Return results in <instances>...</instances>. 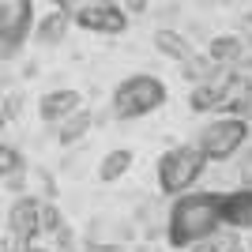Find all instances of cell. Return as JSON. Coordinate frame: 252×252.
Returning a JSON list of instances; mask_svg holds the SVG:
<instances>
[{
    "mask_svg": "<svg viewBox=\"0 0 252 252\" xmlns=\"http://www.w3.org/2000/svg\"><path fill=\"white\" fill-rule=\"evenodd\" d=\"M75 109H83V94L79 91H49V94L38 102V113H42L45 125H61L64 117H72Z\"/></svg>",
    "mask_w": 252,
    "mask_h": 252,
    "instance_id": "ba28073f",
    "label": "cell"
},
{
    "mask_svg": "<svg viewBox=\"0 0 252 252\" xmlns=\"http://www.w3.org/2000/svg\"><path fill=\"white\" fill-rule=\"evenodd\" d=\"M143 8H147V0H128L125 11H143Z\"/></svg>",
    "mask_w": 252,
    "mask_h": 252,
    "instance_id": "ac0fdd59",
    "label": "cell"
},
{
    "mask_svg": "<svg viewBox=\"0 0 252 252\" xmlns=\"http://www.w3.org/2000/svg\"><path fill=\"white\" fill-rule=\"evenodd\" d=\"M128 166H132V151H128V147H117V151H109V155L102 158L98 177H102V181H117V177H125Z\"/></svg>",
    "mask_w": 252,
    "mask_h": 252,
    "instance_id": "5bb4252c",
    "label": "cell"
},
{
    "mask_svg": "<svg viewBox=\"0 0 252 252\" xmlns=\"http://www.w3.org/2000/svg\"><path fill=\"white\" fill-rule=\"evenodd\" d=\"M245 139H249V121L237 113H226L219 121L203 125V132L196 136V147L207 155V162H226L245 147Z\"/></svg>",
    "mask_w": 252,
    "mask_h": 252,
    "instance_id": "277c9868",
    "label": "cell"
},
{
    "mask_svg": "<svg viewBox=\"0 0 252 252\" xmlns=\"http://www.w3.org/2000/svg\"><path fill=\"white\" fill-rule=\"evenodd\" d=\"M237 181H241V189L252 192V151L241 158V166H237Z\"/></svg>",
    "mask_w": 252,
    "mask_h": 252,
    "instance_id": "2e32d148",
    "label": "cell"
},
{
    "mask_svg": "<svg viewBox=\"0 0 252 252\" xmlns=\"http://www.w3.org/2000/svg\"><path fill=\"white\" fill-rule=\"evenodd\" d=\"M72 23H79L91 34H125L128 31V11L109 0H87L72 11Z\"/></svg>",
    "mask_w": 252,
    "mask_h": 252,
    "instance_id": "8992f818",
    "label": "cell"
},
{
    "mask_svg": "<svg viewBox=\"0 0 252 252\" xmlns=\"http://www.w3.org/2000/svg\"><path fill=\"white\" fill-rule=\"evenodd\" d=\"M68 23H72V15L61 8V4H53L49 11H45L42 19L34 23V42L38 45H61L64 42V34H68Z\"/></svg>",
    "mask_w": 252,
    "mask_h": 252,
    "instance_id": "30bf717a",
    "label": "cell"
},
{
    "mask_svg": "<svg viewBox=\"0 0 252 252\" xmlns=\"http://www.w3.org/2000/svg\"><path fill=\"white\" fill-rule=\"evenodd\" d=\"M192 252H245V249H241V241H237V233L215 230V233H207L203 241L192 245Z\"/></svg>",
    "mask_w": 252,
    "mask_h": 252,
    "instance_id": "4fadbf2b",
    "label": "cell"
},
{
    "mask_svg": "<svg viewBox=\"0 0 252 252\" xmlns=\"http://www.w3.org/2000/svg\"><path fill=\"white\" fill-rule=\"evenodd\" d=\"M34 31L31 0H0V61H11Z\"/></svg>",
    "mask_w": 252,
    "mask_h": 252,
    "instance_id": "5b68a950",
    "label": "cell"
},
{
    "mask_svg": "<svg viewBox=\"0 0 252 252\" xmlns=\"http://www.w3.org/2000/svg\"><path fill=\"white\" fill-rule=\"evenodd\" d=\"M8 230H11V245H27L34 233H42V203L31 200V196H23V200L11 203L8 211Z\"/></svg>",
    "mask_w": 252,
    "mask_h": 252,
    "instance_id": "52a82bcc",
    "label": "cell"
},
{
    "mask_svg": "<svg viewBox=\"0 0 252 252\" xmlns=\"http://www.w3.org/2000/svg\"><path fill=\"white\" fill-rule=\"evenodd\" d=\"M91 121H94V117H91V109H75L72 117H64V121H61V132H57V139H61L64 147L79 143V139L91 132Z\"/></svg>",
    "mask_w": 252,
    "mask_h": 252,
    "instance_id": "7c38bea8",
    "label": "cell"
},
{
    "mask_svg": "<svg viewBox=\"0 0 252 252\" xmlns=\"http://www.w3.org/2000/svg\"><path fill=\"white\" fill-rule=\"evenodd\" d=\"M0 128H4V113H0Z\"/></svg>",
    "mask_w": 252,
    "mask_h": 252,
    "instance_id": "ffe728a7",
    "label": "cell"
},
{
    "mask_svg": "<svg viewBox=\"0 0 252 252\" xmlns=\"http://www.w3.org/2000/svg\"><path fill=\"white\" fill-rule=\"evenodd\" d=\"M245 57H249V45H245L241 34H219L207 45V61L219 64V68H237Z\"/></svg>",
    "mask_w": 252,
    "mask_h": 252,
    "instance_id": "9c48e42d",
    "label": "cell"
},
{
    "mask_svg": "<svg viewBox=\"0 0 252 252\" xmlns=\"http://www.w3.org/2000/svg\"><path fill=\"white\" fill-rule=\"evenodd\" d=\"M19 105H23V94H8V98H4V117H15V113H19Z\"/></svg>",
    "mask_w": 252,
    "mask_h": 252,
    "instance_id": "e0dca14e",
    "label": "cell"
},
{
    "mask_svg": "<svg viewBox=\"0 0 252 252\" xmlns=\"http://www.w3.org/2000/svg\"><path fill=\"white\" fill-rule=\"evenodd\" d=\"M23 252H42V249H23Z\"/></svg>",
    "mask_w": 252,
    "mask_h": 252,
    "instance_id": "d6986e66",
    "label": "cell"
},
{
    "mask_svg": "<svg viewBox=\"0 0 252 252\" xmlns=\"http://www.w3.org/2000/svg\"><path fill=\"white\" fill-rule=\"evenodd\" d=\"M15 169H23V158L15 155L11 147L0 143V177H8V173H15Z\"/></svg>",
    "mask_w": 252,
    "mask_h": 252,
    "instance_id": "9a60e30c",
    "label": "cell"
},
{
    "mask_svg": "<svg viewBox=\"0 0 252 252\" xmlns=\"http://www.w3.org/2000/svg\"><path fill=\"white\" fill-rule=\"evenodd\" d=\"M75 4H87V0H75Z\"/></svg>",
    "mask_w": 252,
    "mask_h": 252,
    "instance_id": "44dd1931",
    "label": "cell"
},
{
    "mask_svg": "<svg viewBox=\"0 0 252 252\" xmlns=\"http://www.w3.org/2000/svg\"><path fill=\"white\" fill-rule=\"evenodd\" d=\"M203 173H207V155H203L196 143H185V147L166 151L162 162H158V185H162L166 196H181V192H189Z\"/></svg>",
    "mask_w": 252,
    "mask_h": 252,
    "instance_id": "7a4b0ae2",
    "label": "cell"
},
{
    "mask_svg": "<svg viewBox=\"0 0 252 252\" xmlns=\"http://www.w3.org/2000/svg\"><path fill=\"white\" fill-rule=\"evenodd\" d=\"M222 222H226V196H219V192L185 196L169 211V245L189 249V245L203 241L207 233L222 230Z\"/></svg>",
    "mask_w": 252,
    "mask_h": 252,
    "instance_id": "6da1fadb",
    "label": "cell"
},
{
    "mask_svg": "<svg viewBox=\"0 0 252 252\" xmlns=\"http://www.w3.org/2000/svg\"><path fill=\"white\" fill-rule=\"evenodd\" d=\"M162 102H166V87L158 75H128L113 91V117L117 121L147 117L155 109H162Z\"/></svg>",
    "mask_w": 252,
    "mask_h": 252,
    "instance_id": "3957f363",
    "label": "cell"
},
{
    "mask_svg": "<svg viewBox=\"0 0 252 252\" xmlns=\"http://www.w3.org/2000/svg\"><path fill=\"white\" fill-rule=\"evenodd\" d=\"M155 49L162 53V57H169V61H177V64H185L192 53H196L189 45V38L177 34V31H155Z\"/></svg>",
    "mask_w": 252,
    "mask_h": 252,
    "instance_id": "8fae6325",
    "label": "cell"
}]
</instances>
